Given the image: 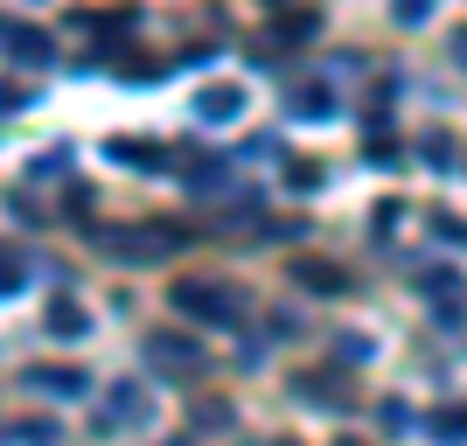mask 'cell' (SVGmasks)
I'll return each mask as SVG.
<instances>
[{
  "instance_id": "14",
  "label": "cell",
  "mask_w": 467,
  "mask_h": 446,
  "mask_svg": "<svg viewBox=\"0 0 467 446\" xmlns=\"http://www.w3.org/2000/svg\"><path fill=\"white\" fill-rule=\"evenodd\" d=\"M189 189H202V195L223 189V161H195V168H189Z\"/></svg>"
},
{
  "instance_id": "21",
  "label": "cell",
  "mask_w": 467,
  "mask_h": 446,
  "mask_svg": "<svg viewBox=\"0 0 467 446\" xmlns=\"http://www.w3.org/2000/svg\"><path fill=\"white\" fill-rule=\"evenodd\" d=\"M432 223H440V237H447V244H467V223H453V216H432Z\"/></svg>"
},
{
  "instance_id": "20",
  "label": "cell",
  "mask_w": 467,
  "mask_h": 446,
  "mask_svg": "<svg viewBox=\"0 0 467 446\" xmlns=\"http://www.w3.org/2000/svg\"><path fill=\"white\" fill-rule=\"evenodd\" d=\"M390 15H398V21H426V15H432V0H398Z\"/></svg>"
},
{
  "instance_id": "11",
  "label": "cell",
  "mask_w": 467,
  "mask_h": 446,
  "mask_svg": "<svg viewBox=\"0 0 467 446\" xmlns=\"http://www.w3.org/2000/svg\"><path fill=\"white\" fill-rule=\"evenodd\" d=\"M426 432L440 446H467V405H447V411H432L426 419Z\"/></svg>"
},
{
  "instance_id": "12",
  "label": "cell",
  "mask_w": 467,
  "mask_h": 446,
  "mask_svg": "<svg viewBox=\"0 0 467 446\" xmlns=\"http://www.w3.org/2000/svg\"><path fill=\"white\" fill-rule=\"evenodd\" d=\"M293 398H300V405H342L335 377H293Z\"/></svg>"
},
{
  "instance_id": "9",
  "label": "cell",
  "mask_w": 467,
  "mask_h": 446,
  "mask_svg": "<svg viewBox=\"0 0 467 446\" xmlns=\"http://www.w3.org/2000/svg\"><path fill=\"white\" fill-rule=\"evenodd\" d=\"M7 57L28 63V70H42V63H49V36L28 28V21H7Z\"/></svg>"
},
{
  "instance_id": "16",
  "label": "cell",
  "mask_w": 467,
  "mask_h": 446,
  "mask_svg": "<svg viewBox=\"0 0 467 446\" xmlns=\"http://www.w3.org/2000/svg\"><path fill=\"white\" fill-rule=\"evenodd\" d=\"M195 426H231V405H223V398H202V405H195Z\"/></svg>"
},
{
  "instance_id": "4",
  "label": "cell",
  "mask_w": 467,
  "mask_h": 446,
  "mask_svg": "<svg viewBox=\"0 0 467 446\" xmlns=\"http://www.w3.org/2000/svg\"><path fill=\"white\" fill-rule=\"evenodd\" d=\"M21 384H28V390H49V398H84L91 377L70 369V363H28V369H21Z\"/></svg>"
},
{
  "instance_id": "15",
  "label": "cell",
  "mask_w": 467,
  "mask_h": 446,
  "mask_svg": "<svg viewBox=\"0 0 467 446\" xmlns=\"http://www.w3.org/2000/svg\"><path fill=\"white\" fill-rule=\"evenodd\" d=\"M328 105H335V98H328V84H307V91H300V112H307V119H335Z\"/></svg>"
},
{
  "instance_id": "6",
  "label": "cell",
  "mask_w": 467,
  "mask_h": 446,
  "mask_svg": "<svg viewBox=\"0 0 467 446\" xmlns=\"http://www.w3.org/2000/svg\"><path fill=\"white\" fill-rule=\"evenodd\" d=\"M419 293H426L432 307L447 314V321H461V307H467V286H461V272L453 265H432V272H419Z\"/></svg>"
},
{
  "instance_id": "5",
  "label": "cell",
  "mask_w": 467,
  "mask_h": 446,
  "mask_svg": "<svg viewBox=\"0 0 467 446\" xmlns=\"http://www.w3.org/2000/svg\"><path fill=\"white\" fill-rule=\"evenodd\" d=\"M105 426H154V405H147V390L140 384H112L105 390Z\"/></svg>"
},
{
  "instance_id": "7",
  "label": "cell",
  "mask_w": 467,
  "mask_h": 446,
  "mask_svg": "<svg viewBox=\"0 0 467 446\" xmlns=\"http://www.w3.org/2000/svg\"><path fill=\"white\" fill-rule=\"evenodd\" d=\"M237 112H244V91H237V84H202V91H195V119H210V126H231Z\"/></svg>"
},
{
  "instance_id": "13",
  "label": "cell",
  "mask_w": 467,
  "mask_h": 446,
  "mask_svg": "<svg viewBox=\"0 0 467 446\" xmlns=\"http://www.w3.org/2000/svg\"><path fill=\"white\" fill-rule=\"evenodd\" d=\"M7 440H15V446H57V426H49V419H15Z\"/></svg>"
},
{
  "instance_id": "18",
  "label": "cell",
  "mask_w": 467,
  "mask_h": 446,
  "mask_svg": "<svg viewBox=\"0 0 467 446\" xmlns=\"http://www.w3.org/2000/svg\"><path fill=\"white\" fill-rule=\"evenodd\" d=\"M286 182H293V189H321V168H314V161H293Z\"/></svg>"
},
{
  "instance_id": "23",
  "label": "cell",
  "mask_w": 467,
  "mask_h": 446,
  "mask_svg": "<svg viewBox=\"0 0 467 446\" xmlns=\"http://www.w3.org/2000/svg\"><path fill=\"white\" fill-rule=\"evenodd\" d=\"M335 446H363V440H335Z\"/></svg>"
},
{
  "instance_id": "10",
  "label": "cell",
  "mask_w": 467,
  "mask_h": 446,
  "mask_svg": "<svg viewBox=\"0 0 467 446\" xmlns=\"http://www.w3.org/2000/svg\"><path fill=\"white\" fill-rule=\"evenodd\" d=\"M293 279H300L307 293H342V286H349V272L328 265V258H300V265H293Z\"/></svg>"
},
{
  "instance_id": "24",
  "label": "cell",
  "mask_w": 467,
  "mask_h": 446,
  "mask_svg": "<svg viewBox=\"0 0 467 446\" xmlns=\"http://www.w3.org/2000/svg\"><path fill=\"white\" fill-rule=\"evenodd\" d=\"M273 446H293V440H273Z\"/></svg>"
},
{
  "instance_id": "3",
  "label": "cell",
  "mask_w": 467,
  "mask_h": 446,
  "mask_svg": "<svg viewBox=\"0 0 467 446\" xmlns=\"http://www.w3.org/2000/svg\"><path fill=\"white\" fill-rule=\"evenodd\" d=\"M147 363L161 369V377H202L210 369V356H202V342L195 335H147Z\"/></svg>"
},
{
  "instance_id": "17",
  "label": "cell",
  "mask_w": 467,
  "mask_h": 446,
  "mask_svg": "<svg viewBox=\"0 0 467 446\" xmlns=\"http://www.w3.org/2000/svg\"><path fill=\"white\" fill-rule=\"evenodd\" d=\"M112 161H140V168H154L161 147H133V140H112Z\"/></svg>"
},
{
  "instance_id": "2",
  "label": "cell",
  "mask_w": 467,
  "mask_h": 446,
  "mask_svg": "<svg viewBox=\"0 0 467 446\" xmlns=\"http://www.w3.org/2000/svg\"><path fill=\"white\" fill-rule=\"evenodd\" d=\"M182 237L175 231H161V223H140V231H119V223H98V252H112V258H168Z\"/></svg>"
},
{
  "instance_id": "19",
  "label": "cell",
  "mask_w": 467,
  "mask_h": 446,
  "mask_svg": "<svg viewBox=\"0 0 467 446\" xmlns=\"http://www.w3.org/2000/svg\"><path fill=\"white\" fill-rule=\"evenodd\" d=\"M426 161H432V168H447V161H453V140L447 133H426Z\"/></svg>"
},
{
  "instance_id": "8",
  "label": "cell",
  "mask_w": 467,
  "mask_h": 446,
  "mask_svg": "<svg viewBox=\"0 0 467 446\" xmlns=\"http://www.w3.org/2000/svg\"><path fill=\"white\" fill-rule=\"evenodd\" d=\"M42 328L57 335V342H78V335H91V314H84L70 293H57V300H49V314H42Z\"/></svg>"
},
{
  "instance_id": "22",
  "label": "cell",
  "mask_w": 467,
  "mask_h": 446,
  "mask_svg": "<svg viewBox=\"0 0 467 446\" xmlns=\"http://www.w3.org/2000/svg\"><path fill=\"white\" fill-rule=\"evenodd\" d=\"M453 63L467 70V28H453Z\"/></svg>"
},
{
  "instance_id": "1",
  "label": "cell",
  "mask_w": 467,
  "mask_h": 446,
  "mask_svg": "<svg viewBox=\"0 0 467 446\" xmlns=\"http://www.w3.org/2000/svg\"><path fill=\"white\" fill-rule=\"evenodd\" d=\"M189 321H202V328H231V321H244V293L231 286V279H175V293H168Z\"/></svg>"
}]
</instances>
